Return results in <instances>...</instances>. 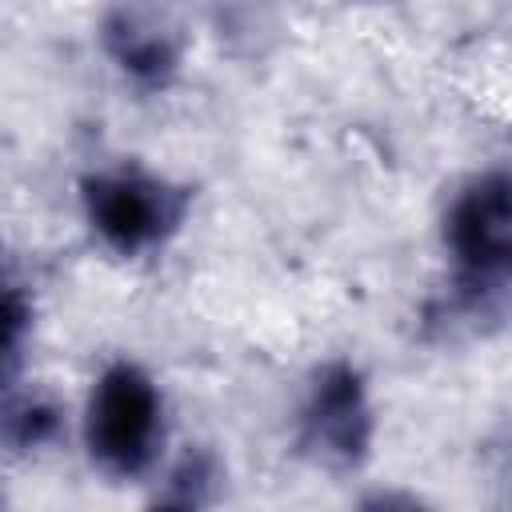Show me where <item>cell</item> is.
Here are the masks:
<instances>
[{
    "label": "cell",
    "instance_id": "6",
    "mask_svg": "<svg viewBox=\"0 0 512 512\" xmlns=\"http://www.w3.org/2000/svg\"><path fill=\"white\" fill-rule=\"evenodd\" d=\"M56 432H60V408L48 396H40V392L8 396V408H4V440L16 452L20 448H40Z\"/></svg>",
    "mask_w": 512,
    "mask_h": 512
},
{
    "label": "cell",
    "instance_id": "1",
    "mask_svg": "<svg viewBox=\"0 0 512 512\" xmlns=\"http://www.w3.org/2000/svg\"><path fill=\"white\" fill-rule=\"evenodd\" d=\"M84 444L100 472L136 480L160 460L164 396L140 364H112L92 384L84 408Z\"/></svg>",
    "mask_w": 512,
    "mask_h": 512
},
{
    "label": "cell",
    "instance_id": "7",
    "mask_svg": "<svg viewBox=\"0 0 512 512\" xmlns=\"http://www.w3.org/2000/svg\"><path fill=\"white\" fill-rule=\"evenodd\" d=\"M208 484H212V464L204 456H188L176 472H172V488H184L176 496V504L192 508V504H204L208 500Z\"/></svg>",
    "mask_w": 512,
    "mask_h": 512
},
{
    "label": "cell",
    "instance_id": "4",
    "mask_svg": "<svg viewBox=\"0 0 512 512\" xmlns=\"http://www.w3.org/2000/svg\"><path fill=\"white\" fill-rule=\"evenodd\" d=\"M372 444V404L360 372L352 364H328L316 372L300 408V448L312 464L348 472L368 456Z\"/></svg>",
    "mask_w": 512,
    "mask_h": 512
},
{
    "label": "cell",
    "instance_id": "5",
    "mask_svg": "<svg viewBox=\"0 0 512 512\" xmlns=\"http://www.w3.org/2000/svg\"><path fill=\"white\" fill-rule=\"evenodd\" d=\"M104 48L120 64V72L140 88H164L176 72V44L164 28L140 16H112L104 24Z\"/></svg>",
    "mask_w": 512,
    "mask_h": 512
},
{
    "label": "cell",
    "instance_id": "2",
    "mask_svg": "<svg viewBox=\"0 0 512 512\" xmlns=\"http://www.w3.org/2000/svg\"><path fill=\"white\" fill-rule=\"evenodd\" d=\"M444 248L468 304H488L512 288V172L496 168L464 184L444 216Z\"/></svg>",
    "mask_w": 512,
    "mask_h": 512
},
{
    "label": "cell",
    "instance_id": "3",
    "mask_svg": "<svg viewBox=\"0 0 512 512\" xmlns=\"http://www.w3.org/2000/svg\"><path fill=\"white\" fill-rule=\"evenodd\" d=\"M84 216L92 232L120 256H144L160 248L180 224L188 208V192L144 172V168H112L84 180Z\"/></svg>",
    "mask_w": 512,
    "mask_h": 512
}]
</instances>
